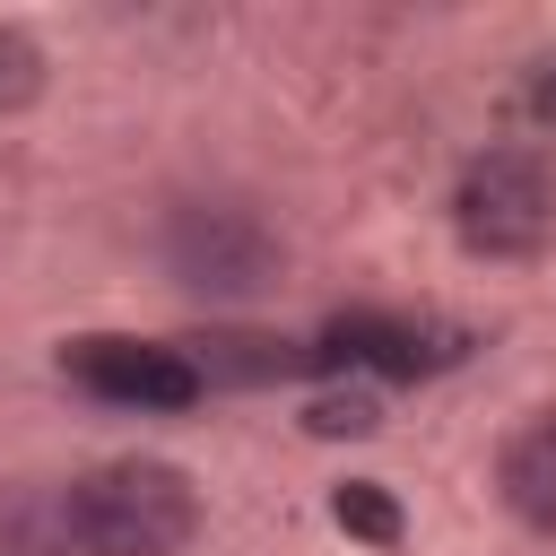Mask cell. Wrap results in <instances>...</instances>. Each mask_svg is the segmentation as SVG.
Masks as SVG:
<instances>
[{"mask_svg":"<svg viewBox=\"0 0 556 556\" xmlns=\"http://www.w3.org/2000/svg\"><path fill=\"white\" fill-rule=\"evenodd\" d=\"M61 530L78 556H182L200 530V486L174 460H104L61 486Z\"/></svg>","mask_w":556,"mask_h":556,"instance_id":"6da1fadb","label":"cell"},{"mask_svg":"<svg viewBox=\"0 0 556 556\" xmlns=\"http://www.w3.org/2000/svg\"><path fill=\"white\" fill-rule=\"evenodd\" d=\"M452 235L478 261H539L556 235V182L530 148H486L452 182Z\"/></svg>","mask_w":556,"mask_h":556,"instance_id":"7a4b0ae2","label":"cell"},{"mask_svg":"<svg viewBox=\"0 0 556 556\" xmlns=\"http://www.w3.org/2000/svg\"><path fill=\"white\" fill-rule=\"evenodd\" d=\"M156 252H165L174 287H191V295H261V287H278V235L243 200H182V208H165Z\"/></svg>","mask_w":556,"mask_h":556,"instance_id":"3957f363","label":"cell"},{"mask_svg":"<svg viewBox=\"0 0 556 556\" xmlns=\"http://www.w3.org/2000/svg\"><path fill=\"white\" fill-rule=\"evenodd\" d=\"M478 339L460 330V321H434V313H339L313 348H304V374H400V382H417V374H443V365H460Z\"/></svg>","mask_w":556,"mask_h":556,"instance_id":"277c9868","label":"cell"},{"mask_svg":"<svg viewBox=\"0 0 556 556\" xmlns=\"http://www.w3.org/2000/svg\"><path fill=\"white\" fill-rule=\"evenodd\" d=\"M61 374L87 391V400H113V408H191L208 382L182 348L165 339H122V330H87L61 348Z\"/></svg>","mask_w":556,"mask_h":556,"instance_id":"5b68a950","label":"cell"},{"mask_svg":"<svg viewBox=\"0 0 556 556\" xmlns=\"http://www.w3.org/2000/svg\"><path fill=\"white\" fill-rule=\"evenodd\" d=\"M495 486H504V504H513L539 539H556V417H530V426L504 434Z\"/></svg>","mask_w":556,"mask_h":556,"instance_id":"8992f818","label":"cell"},{"mask_svg":"<svg viewBox=\"0 0 556 556\" xmlns=\"http://www.w3.org/2000/svg\"><path fill=\"white\" fill-rule=\"evenodd\" d=\"M182 356L200 365V382H287V374H304V348L261 339V330H217V339H191Z\"/></svg>","mask_w":556,"mask_h":556,"instance_id":"52a82bcc","label":"cell"},{"mask_svg":"<svg viewBox=\"0 0 556 556\" xmlns=\"http://www.w3.org/2000/svg\"><path fill=\"white\" fill-rule=\"evenodd\" d=\"M330 521H339L348 539H374V547H400V530H408V521H400V504H391L374 478H348V486L330 495Z\"/></svg>","mask_w":556,"mask_h":556,"instance_id":"ba28073f","label":"cell"},{"mask_svg":"<svg viewBox=\"0 0 556 556\" xmlns=\"http://www.w3.org/2000/svg\"><path fill=\"white\" fill-rule=\"evenodd\" d=\"M35 96H43V43L26 26H0V113H17Z\"/></svg>","mask_w":556,"mask_h":556,"instance_id":"9c48e42d","label":"cell"},{"mask_svg":"<svg viewBox=\"0 0 556 556\" xmlns=\"http://www.w3.org/2000/svg\"><path fill=\"white\" fill-rule=\"evenodd\" d=\"M304 426H313V434H374V426H382V400H374L365 382H348V391H321V400L304 408Z\"/></svg>","mask_w":556,"mask_h":556,"instance_id":"30bf717a","label":"cell"},{"mask_svg":"<svg viewBox=\"0 0 556 556\" xmlns=\"http://www.w3.org/2000/svg\"><path fill=\"white\" fill-rule=\"evenodd\" d=\"M521 113H530V122H556V52L530 70V87H521Z\"/></svg>","mask_w":556,"mask_h":556,"instance_id":"8fae6325","label":"cell"}]
</instances>
